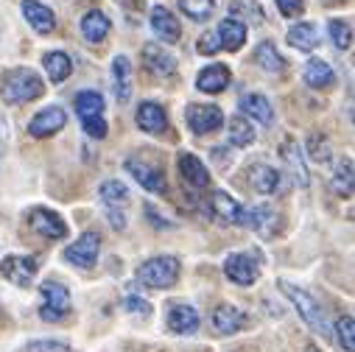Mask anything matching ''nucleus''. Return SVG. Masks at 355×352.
Masks as SVG:
<instances>
[{
  "label": "nucleus",
  "instance_id": "obj_24",
  "mask_svg": "<svg viewBox=\"0 0 355 352\" xmlns=\"http://www.w3.org/2000/svg\"><path fill=\"white\" fill-rule=\"evenodd\" d=\"M110 28H112V26H110V17H107L104 12H98V9L87 12L84 20H81V34H84L87 42H93V45L104 42V39L110 37Z\"/></svg>",
  "mask_w": 355,
  "mask_h": 352
},
{
  "label": "nucleus",
  "instance_id": "obj_26",
  "mask_svg": "<svg viewBox=\"0 0 355 352\" xmlns=\"http://www.w3.org/2000/svg\"><path fill=\"white\" fill-rule=\"evenodd\" d=\"M216 34H218L221 48H227V51H241L243 42H246V26H243L238 17H227V20H221V26H218Z\"/></svg>",
  "mask_w": 355,
  "mask_h": 352
},
{
  "label": "nucleus",
  "instance_id": "obj_23",
  "mask_svg": "<svg viewBox=\"0 0 355 352\" xmlns=\"http://www.w3.org/2000/svg\"><path fill=\"white\" fill-rule=\"evenodd\" d=\"M210 213L218 215L224 224H241L243 207H241L227 191H216V193L210 196Z\"/></svg>",
  "mask_w": 355,
  "mask_h": 352
},
{
  "label": "nucleus",
  "instance_id": "obj_15",
  "mask_svg": "<svg viewBox=\"0 0 355 352\" xmlns=\"http://www.w3.org/2000/svg\"><path fill=\"white\" fill-rule=\"evenodd\" d=\"M180 173H182V179H185V185H191V188H207L210 185V170H207V165L196 157V154H191V151H182L180 154Z\"/></svg>",
  "mask_w": 355,
  "mask_h": 352
},
{
  "label": "nucleus",
  "instance_id": "obj_39",
  "mask_svg": "<svg viewBox=\"0 0 355 352\" xmlns=\"http://www.w3.org/2000/svg\"><path fill=\"white\" fill-rule=\"evenodd\" d=\"M308 154H311V159H316V162H330V140L327 137H322L319 132H313L311 137H308Z\"/></svg>",
  "mask_w": 355,
  "mask_h": 352
},
{
  "label": "nucleus",
  "instance_id": "obj_36",
  "mask_svg": "<svg viewBox=\"0 0 355 352\" xmlns=\"http://www.w3.org/2000/svg\"><path fill=\"white\" fill-rule=\"evenodd\" d=\"M230 143L232 146H252L254 143V129L246 118H232L230 121Z\"/></svg>",
  "mask_w": 355,
  "mask_h": 352
},
{
  "label": "nucleus",
  "instance_id": "obj_40",
  "mask_svg": "<svg viewBox=\"0 0 355 352\" xmlns=\"http://www.w3.org/2000/svg\"><path fill=\"white\" fill-rule=\"evenodd\" d=\"M81 126H84L87 134L96 137V140H104V137H107V121H104L101 115H96V118H84Z\"/></svg>",
  "mask_w": 355,
  "mask_h": 352
},
{
  "label": "nucleus",
  "instance_id": "obj_33",
  "mask_svg": "<svg viewBox=\"0 0 355 352\" xmlns=\"http://www.w3.org/2000/svg\"><path fill=\"white\" fill-rule=\"evenodd\" d=\"M76 112H78L81 121H84V118L101 115V112H104V96L96 93V90H81V93L76 96Z\"/></svg>",
  "mask_w": 355,
  "mask_h": 352
},
{
  "label": "nucleus",
  "instance_id": "obj_7",
  "mask_svg": "<svg viewBox=\"0 0 355 352\" xmlns=\"http://www.w3.org/2000/svg\"><path fill=\"white\" fill-rule=\"evenodd\" d=\"M98 252H101V235L98 232H84L73 246L64 249V260L73 263V266L90 269L98 260Z\"/></svg>",
  "mask_w": 355,
  "mask_h": 352
},
{
  "label": "nucleus",
  "instance_id": "obj_12",
  "mask_svg": "<svg viewBox=\"0 0 355 352\" xmlns=\"http://www.w3.org/2000/svg\"><path fill=\"white\" fill-rule=\"evenodd\" d=\"M64 123H67V115H64L62 107H45V109H40V112L31 118L28 132H31L34 137H51V134L62 132Z\"/></svg>",
  "mask_w": 355,
  "mask_h": 352
},
{
  "label": "nucleus",
  "instance_id": "obj_18",
  "mask_svg": "<svg viewBox=\"0 0 355 352\" xmlns=\"http://www.w3.org/2000/svg\"><path fill=\"white\" fill-rule=\"evenodd\" d=\"M143 64H146L154 76H162V78L176 73V59H173L171 53H165V48L157 45V42H148V45L143 48Z\"/></svg>",
  "mask_w": 355,
  "mask_h": 352
},
{
  "label": "nucleus",
  "instance_id": "obj_27",
  "mask_svg": "<svg viewBox=\"0 0 355 352\" xmlns=\"http://www.w3.org/2000/svg\"><path fill=\"white\" fill-rule=\"evenodd\" d=\"M305 84L313 87V90H327V87L336 84V73L324 59H311L305 64Z\"/></svg>",
  "mask_w": 355,
  "mask_h": 352
},
{
  "label": "nucleus",
  "instance_id": "obj_11",
  "mask_svg": "<svg viewBox=\"0 0 355 352\" xmlns=\"http://www.w3.org/2000/svg\"><path fill=\"white\" fill-rule=\"evenodd\" d=\"M165 324L173 335H191L199 330L202 319H199V310L193 305H171L168 316H165Z\"/></svg>",
  "mask_w": 355,
  "mask_h": 352
},
{
  "label": "nucleus",
  "instance_id": "obj_37",
  "mask_svg": "<svg viewBox=\"0 0 355 352\" xmlns=\"http://www.w3.org/2000/svg\"><path fill=\"white\" fill-rule=\"evenodd\" d=\"M327 28H330V39H333V45L338 51H349L352 48V26L347 20H330Z\"/></svg>",
  "mask_w": 355,
  "mask_h": 352
},
{
  "label": "nucleus",
  "instance_id": "obj_38",
  "mask_svg": "<svg viewBox=\"0 0 355 352\" xmlns=\"http://www.w3.org/2000/svg\"><path fill=\"white\" fill-rule=\"evenodd\" d=\"M336 338H338V346L344 352H355V322H352V316H341L336 322Z\"/></svg>",
  "mask_w": 355,
  "mask_h": 352
},
{
  "label": "nucleus",
  "instance_id": "obj_41",
  "mask_svg": "<svg viewBox=\"0 0 355 352\" xmlns=\"http://www.w3.org/2000/svg\"><path fill=\"white\" fill-rule=\"evenodd\" d=\"M196 51H199L202 56H213V53H218V51H221L218 34H216V31H207V34H202V37H199V45H196Z\"/></svg>",
  "mask_w": 355,
  "mask_h": 352
},
{
  "label": "nucleus",
  "instance_id": "obj_21",
  "mask_svg": "<svg viewBox=\"0 0 355 352\" xmlns=\"http://www.w3.org/2000/svg\"><path fill=\"white\" fill-rule=\"evenodd\" d=\"M23 15L28 20V26L37 31V34H51L56 28V17L48 6H42L40 0H23Z\"/></svg>",
  "mask_w": 355,
  "mask_h": 352
},
{
  "label": "nucleus",
  "instance_id": "obj_1",
  "mask_svg": "<svg viewBox=\"0 0 355 352\" xmlns=\"http://www.w3.org/2000/svg\"><path fill=\"white\" fill-rule=\"evenodd\" d=\"M45 93V84L31 67H15L0 78V98L6 104H28Z\"/></svg>",
  "mask_w": 355,
  "mask_h": 352
},
{
  "label": "nucleus",
  "instance_id": "obj_4",
  "mask_svg": "<svg viewBox=\"0 0 355 352\" xmlns=\"http://www.w3.org/2000/svg\"><path fill=\"white\" fill-rule=\"evenodd\" d=\"M40 319L42 322H64L73 310V299H70V291L62 285V283H42L40 288Z\"/></svg>",
  "mask_w": 355,
  "mask_h": 352
},
{
  "label": "nucleus",
  "instance_id": "obj_10",
  "mask_svg": "<svg viewBox=\"0 0 355 352\" xmlns=\"http://www.w3.org/2000/svg\"><path fill=\"white\" fill-rule=\"evenodd\" d=\"M28 221H31V227H34L42 238H48V240H62V238L67 235V224H64L62 215H56L53 210L34 207V210L28 213Z\"/></svg>",
  "mask_w": 355,
  "mask_h": 352
},
{
  "label": "nucleus",
  "instance_id": "obj_25",
  "mask_svg": "<svg viewBox=\"0 0 355 352\" xmlns=\"http://www.w3.org/2000/svg\"><path fill=\"white\" fill-rule=\"evenodd\" d=\"M241 109H243L249 118H254L257 123H263V126H269V123L275 121L272 101L266 98V96H260V93H246V96L241 98Z\"/></svg>",
  "mask_w": 355,
  "mask_h": 352
},
{
  "label": "nucleus",
  "instance_id": "obj_42",
  "mask_svg": "<svg viewBox=\"0 0 355 352\" xmlns=\"http://www.w3.org/2000/svg\"><path fill=\"white\" fill-rule=\"evenodd\" d=\"M70 346L64 341H31L26 352H67Z\"/></svg>",
  "mask_w": 355,
  "mask_h": 352
},
{
  "label": "nucleus",
  "instance_id": "obj_3",
  "mask_svg": "<svg viewBox=\"0 0 355 352\" xmlns=\"http://www.w3.org/2000/svg\"><path fill=\"white\" fill-rule=\"evenodd\" d=\"M137 280L154 291L171 288L176 280H180V260L176 257H151L148 263L137 269Z\"/></svg>",
  "mask_w": 355,
  "mask_h": 352
},
{
  "label": "nucleus",
  "instance_id": "obj_9",
  "mask_svg": "<svg viewBox=\"0 0 355 352\" xmlns=\"http://www.w3.org/2000/svg\"><path fill=\"white\" fill-rule=\"evenodd\" d=\"M224 274L227 280H232L235 285H254V280L260 277V269L252 254H230L224 260Z\"/></svg>",
  "mask_w": 355,
  "mask_h": 352
},
{
  "label": "nucleus",
  "instance_id": "obj_32",
  "mask_svg": "<svg viewBox=\"0 0 355 352\" xmlns=\"http://www.w3.org/2000/svg\"><path fill=\"white\" fill-rule=\"evenodd\" d=\"M254 62L266 70V73H283L286 70V59L280 56V51L272 42H260L254 48Z\"/></svg>",
  "mask_w": 355,
  "mask_h": 352
},
{
  "label": "nucleus",
  "instance_id": "obj_28",
  "mask_svg": "<svg viewBox=\"0 0 355 352\" xmlns=\"http://www.w3.org/2000/svg\"><path fill=\"white\" fill-rule=\"evenodd\" d=\"M112 81H115V98L126 104L132 98V64L126 56H118L112 62Z\"/></svg>",
  "mask_w": 355,
  "mask_h": 352
},
{
  "label": "nucleus",
  "instance_id": "obj_35",
  "mask_svg": "<svg viewBox=\"0 0 355 352\" xmlns=\"http://www.w3.org/2000/svg\"><path fill=\"white\" fill-rule=\"evenodd\" d=\"M180 9H182V15H188L191 20L202 23V20H207V17L216 12V0H180Z\"/></svg>",
  "mask_w": 355,
  "mask_h": 352
},
{
  "label": "nucleus",
  "instance_id": "obj_6",
  "mask_svg": "<svg viewBox=\"0 0 355 352\" xmlns=\"http://www.w3.org/2000/svg\"><path fill=\"white\" fill-rule=\"evenodd\" d=\"M123 168H126L129 176H135L137 185H143V191H151V193H165V191H168L165 173H162L157 165L146 162L143 157H129V159L123 162Z\"/></svg>",
  "mask_w": 355,
  "mask_h": 352
},
{
  "label": "nucleus",
  "instance_id": "obj_16",
  "mask_svg": "<svg viewBox=\"0 0 355 352\" xmlns=\"http://www.w3.org/2000/svg\"><path fill=\"white\" fill-rule=\"evenodd\" d=\"M135 123H137L143 132H148V134H165V132H168V115H165V109H162L159 104H154V101H146V104L137 107Z\"/></svg>",
  "mask_w": 355,
  "mask_h": 352
},
{
  "label": "nucleus",
  "instance_id": "obj_31",
  "mask_svg": "<svg viewBox=\"0 0 355 352\" xmlns=\"http://www.w3.org/2000/svg\"><path fill=\"white\" fill-rule=\"evenodd\" d=\"M42 64H45V73H48V78H51L53 84L64 81V78L73 73V62H70V56H67V53H62V51L45 53Z\"/></svg>",
  "mask_w": 355,
  "mask_h": 352
},
{
  "label": "nucleus",
  "instance_id": "obj_45",
  "mask_svg": "<svg viewBox=\"0 0 355 352\" xmlns=\"http://www.w3.org/2000/svg\"><path fill=\"white\" fill-rule=\"evenodd\" d=\"M129 310H135V313H148V302L146 299H140V297H126V302H123Z\"/></svg>",
  "mask_w": 355,
  "mask_h": 352
},
{
  "label": "nucleus",
  "instance_id": "obj_29",
  "mask_svg": "<svg viewBox=\"0 0 355 352\" xmlns=\"http://www.w3.org/2000/svg\"><path fill=\"white\" fill-rule=\"evenodd\" d=\"M98 196H101V202H104V210H126V207H129V199H132L129 188H126L123 182H118V179L104 182L101 191H98Z\"/></svg>",
  "mask_w": 355,
  "mask_h": 352
},
{
  "label": "nucleus",
  "instance_id": "obj_5",
  "mask_svg": "<svg viewBox=\"0 0 355 352\" xmlns=\"http://www.w3.org/2000/svg\"><path fill=\"white\" fill-rule=\"evenodd\" d=\"M37 257H28V254H9L3 263H0V274L3 280H9L12 285L17 288H28L37 277Z\"/></svg>",
  "mask_w": 355,
  "mask_h": 352
},
{
  "label": "nucleus",
  "instance_id": "obj_34",
  "mask_svg": "<svg viewBox=\"0 0 355 352\" xmlns=\"http://www.w3.org/2000/svg\"><path fill=\"white\" fill-rule=\"evenodd\" d=\"M333 191H336L338 196H344V199L352 196V159H349V157H344V159L338 162V168H336Z\"/></svg>",
  "mask_w": 355,
  "mask_h": 352
},
{
  "label": "nucleus",
  "instance_id": "obj_43",
  "mask_svg": "<svg viewBox=\"0 0 355 352\" xmlns=\"http://www.w3.org/2000/svg\"><path fill=\"white\" fill-rule=\"evenodd\" d=\"M283 17H297L305 9V0H275Z\"/></svg>",
  "mask_w": 355,
  "mask_h": 352
},
{
  "label": "nucleus",
  "instance_id": "obj_8",
  "mask_svg": "<svg viewBox=\"0 0 355 352\" xmlns=\"http://www.w3.org/2000/svg\"><path fill=\"white\" fill-rule=\"evenodd\" d=\"M185 121L196 134H210L224 126V112L213 104H191L185 109Z\"/></svg>",
  "mask_w": 355,
  "mask_h": 352
},
{
  "label": "nucleus",
  "instance_id": "obj_19",
  "mask_svg": "<svg viewBox=\"0 0 355 352\" xmlns=\"http://www.w3.org/2000/svg\"><path fill=\"white\" fill-rule=\"evenodd\" d=\"M230 78H232V73L227 64H210L196 76V87L202 93H224L230 87Z\"/></svg>",
  "mask_w": 355,
  "mask_h": 352
},
{
  "label": "nucleus",
  "instance_id": "obj_22",
  "mask_svg": "<svg viewBox=\"0 0 355 352\" xmlns=\"http://www.w3.org/2000/svg\"><path fill=\"white\" fill-rule=\"evenodd\" d=\"M249 182H252V188L257 191V193H263V196H272V193H277L280 191V173L272 168V165H252L249 168Z\"/></svg>",
  "mask_w": 355,
  "mask_h": 352
},
{
  "label": "nucleus",
  "instance_id": "obj_44",
  "mask_svg": "<svg viewBox=\"0 0 355 352\" xmlns=\"http://www.w3.org/2000/svg\"><path fill=\"white\" fill-rule=\"evenodd\" d=\"M146 215L151 218V224H154L157 229H171V227H173V224H168V221H162V215H159V213H157V210H154L151 204H146Z\"/></svg>",
  "mask_w": 355,
  "mask_h": 352
},
{
  "label": "nucleus",
  "instance_id": "obj_20",
  "mask_svg": "<svg viewBox=\"0 0 355 352\" xmlns=\"http://www.w3.org/2000/svg\"><path fill=\"white\" fill-rule=\"evenodd\" d=\"M241 224H246L249 229H254L257 235H272L275 227H277V213L266 204H257L252 210H243L241 215Z\"/></svg>",
  "mask_w": 355,
  "mask_h": 352
},
{
  "label": "nucleus",
  "instance_id": "obj_2",
  "mask_svg": "<svg viewBox=\"0 0 355 352\" xmlns=\"http://www.w3.org/2000/svg\"><path fill=\"white\" fill-rule=\"evenodd\" d=\"M280 291L294 302L297 313L302 316V322H305L313 333H319V335H330V327H327V319H324L322 305H319V302H316L305 288H300V285H291V283L280 280Z\"/></svg>",
  "mask_w": 355,
  "mask_h": 352
},
{
  "label": "nucleus",
  "instance_id": "obj_17",
  "mask_svg": "<svg viewBox=\"0 0 355 352\" xmlns=\"http://www.w3.org/2000/svg\"><path fill=\"white\" fill-rule=\"evenodd\" d=\"M246 322H249L246 313H243L241 308H235V305H218V308L213 310V327H216V333H221V335H232V333L243 330Z\"/></svg>",
  "mask_w": 355,
  "mask_h": 352
},
{
  "label": "nucleus",
  "instance_id": "obj_14",
  "mask_svg": "<svg viewBox=\"0 0 355 352\" xmlns=\"http://www.w3.org/2000/svg\"><path fill=\"white\" fill-rule=\"evenodd\" d=\"M280 157H283V162L288 165V170H291V176H294V182L300 185V188H308V165H305V157H302V148H300V143L294 140V137H286L283 140V146H280Z\"/></svg>",
  "mask_w": 355,
  "mask_h": 352
},
{
  "label": "nucleus",
  "instance_id": "obj_13",
  "mask_svg": "<svg viewBox=\"0 0 355 352\" xmlns=\"http://www.w3.org/2000/svg\"><path fill=\"white\" fill-rule=\"evenodd\" d=\"M151 31L157 34V39H162V42H168V45L180 42V37H182L180 20H176L173 12L165 9V6H154V9H151Z\"/></svg>",
  "mask_w": 355,
  "mask_h": 352
},
{
  "label": "nucleus",
  "instance_id": "obj_46",
  "mask_svg": "<svg viewBox=\"0 0 355 352\" xmlns=\"http://www.w3.org/2000/svg\"><path fill=\"white\" fill-rule=\"evenodd\" d=\"M305 352H322V349H319L316 344H308V346H305Z\"/></svg>",
  "mask_w": 355,
  "mask_h": 352
},
{
  "label": "nucleus",
  "instance_id": "obj_30",
  "mask_svg": "<svg viewBox=\"0 0 355 352\" xmlns=\"http://www.w3.org/2000/svg\"><path fill=\"white\" fill-rule=\"evenodd\" d=\"M288 45H291V48H300V51H305V53L316 51V45H319V28H316L313 23H300V26H294V28L288 31Z\"/></svg>",
  "mask_w": 355,
  "mask_h": 352
}]
</instances>
